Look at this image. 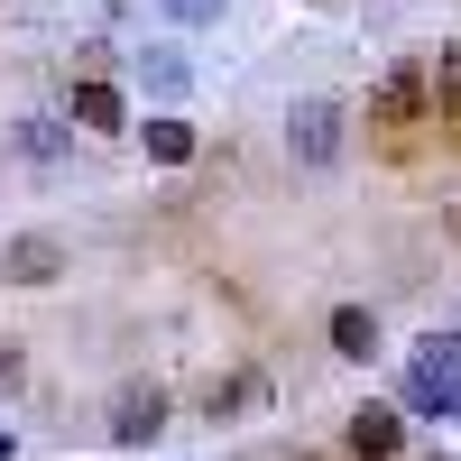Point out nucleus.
<instances>
[{
  "mask_svg": "<svg viewBox=\"0 0 461 461\" xmlns=\"http://www.w3.org/2000/svg\"><path fill=\"white\" fill-rule=\"evenodd\" d=\"M323 341H332V351L341 360H378V314H369V304H332V314H323Z\"/></svg>",
  "mask_w": 461,
  "mask_h": 461,
  "instance_id": "1a4fd4ad",
  "label": "nucleus"
},
{
  "mask_svg": "<svg viewBox=\"0 0 461 461\" xmlns=\"http://www.w3.org/2000/svg\"><path fill=\"white\" fill-rule=\"evenodd\" d=\"M65 121L84 130V139H121V130H130V93L111 84V74H74V93H65Z\"/></svg>",
  "mask_w": 461,
  "mask_h": 461,
  "instance_id": "20e7f679",
  "label": "nucleus"
},
{
  "mask_svg": "<svg viewBox=\"0 0 461 461\" xmlns=\"http://www.w3.org/2000/svg\"><path fill=\"white\" fill-rule=\"evenodd\" d=\"M10 452H19V443H10V425H0V461H10Z\"/></svg>",
  "mask_w": 461,
  "mask_h": 461,
  "instance_id": "f3484780",
  "label": "nucleus"
},
{
  "mask_svg": "<svg viewBox=\"0 0 461 461\" xmlns=\"http://www.w3.org/2000/svg\"><path fill=\"white\" fill-rule=\"evenodd\" d=\"M397 397H406V415H434V425H461V378H452L443 360H425V351L406 360V378H397Z\"/></svg>",
  "mask_w": 461,
  "mask_h": 461,
  "instance_id": "423d86ee",
  "label": "nucleus"
},
{
  "mask_svg": "<svg viewBox=\"0 0 461 461\" xmlns=\"http://www.w3.org/2000/svg\"><path fill=\"white\" fill-rule=\"evenodd\" d=\"M65 240L56 230H10V240H0V286H56L65 277Z\"/></svg>",
  "mask_w": 461,
  "mask_h": 461,
  "instance_id": "39448f33",
  "label": "nucleus"
},
{
  "mask_svg": "<svg viewBox=\"0 0 461 461\" xmlns=\"http://www.w3.org/2000/svg\"><path fill=\"white\" fill-rule=\"evenodd\" d=\"M19 148H28L37 167H65V148H74V121H47V111H28V121H19Z\"/></svg>",
  "mask_w": 461,
  "mask_h": 461,
  "instance_id": "9b49d317",
  "label": "nucleus"
},
{
  "mask_svg": "<svg viewBox=\"0 0 461 461\" xmlns=\"http://www.w3.org/2000/svg\"><path fill=\"white\" fill-rule=\"evenodd\" d=\"M139 74H148V93H158V102H176L185 84H194V74H185V56H167V47H139Z\"/></svg>",
  "mask_w": 461,
  "mask_h": 461,
  "instance_id": "f8f14e48",
  "label": "nucleus"
},
{
  "mask_svg": "<svg viewBox=\"0 0 461 461\" xmlns=\"http://www.w3.org/2000/svg\"><path fill=\"white\" fill-rule=\"evenodd\" d=\"M369 121L378 130H415V121H434V56H397L388 74H378V84H369Z\"/></svg>",
  "mask_w": 461,
  "mask_h": 461,
  "instance_id": "f257e3e1",
  "label": "nucleus"
},
{
  "mask_svg": "<svg viewBox=\"0 0 461 461\" xmlns=\"http://www.w3.org/2000/svg\"><path fill=\"white\" fill-rule=\"evenodd\" d=\"M167 425H176V397L158 388V378H139V388H121V397H111V425H102V434L121 443V452H148Z\"/></svg>",
  "mask_w": 461,
  "mask_h": 461,
  "instance_id": "7ed1b4c3",
  "label": "nucleus"
},
{
  "mask_svg": "<svg viewBox=\"0 0 461 461\" xmlns=\"http://www.w3.org/2000/svg\"><path fill=\"white\" fill-rule=\"evenodd\" d=\"M341 130H351V111H341V102H323V93H304L295 111H286V148H295V167H332L341 158Z\"/></svg>",
  "mask_w": 461,
  "mask_h": 461,
  "instance_id": "f03ea898",
  "label": "nucleus"
},
{
  "mask_svg": "<svg viewBox=\"0 0 461 461\" xmlns=\"http://www.w3.org/2000/svg\"><path fill=\"white\" fill-rule=\"evenodd\" d=\"M221 10H230V0H167V19H176V28H212Z\"/></svg>",
  "mask_w": 461,
  "mask_h": 461,
  "instance_id": "2eb2a0df",
  "label": "nucleus"
},
{
  "mask_svg": "<svg viewBox=\"0 0 461 461\" xmlns=\"http://www.w3.org/2000/svg\"><path fill=\"white\" fill-rule=\"evenodd\" d=\"M434 121H461V37L434 56Z\"/></svg>",
  "mask_w": 461,
  "mask_h": 461,
  "instance_id": "ddd939ff",
  "label": "nucleus"
},
{
  "mask_svg": "<svg viewBox=\"0 0 461 461\" xmlns=\"http://www.w3.org/2000/svg\"><path fill=\"white\" fill-rule=\"evenodd\" d=\"M258 406H267V369H221L203 388V425H249Z\"/></svg>",
  "mask_w": 461,
  "mask_h": 461,
  "instance_id": "6e6552de",
  "label": "nucleus"
},
{
  "mask_svg": "<svg viewBox=\"0 0 461 461\" xmlns=\"http://www.w3.org/2000/svg\"><path fill=\"white\" fill-rule=\"evenodd\" d=\"M425 461H452V452H425Z\"/></svg>",
  "mask_w": 461,
  "mask_h": 461,
  "instance_id": "a211bd4d",
  "label": "nucleus"
},
{
  "mask_svg": "<svg viewBox=\"0 0 461 461\" xmlns=\"http://www.w3.org/2000/svg\"><path fill=\"white\" fill-rule=\"evenodd\" d=\"M0 388H28V360L19 351H0Z\"/></svg>",
  "mask_w": 461,
  "mask_h": 461,
  "instance_id": "dca6fc26",
  "label": "nucleus"
},
{
  "mask_svg": "<svg viewBox=\"0 0 461 461\" xmlns=\"http://www.w3.org/2000/svg\"><path fill=\"white\" fill-rule=\"evenodd\" d=\"M425 360H443V369L461 378V323H434V332H425Z\"/></svg>",
  "mask_w": 461,
  "mask_h": 461,
  "instance_id": "4468645a",
  "label": "nucleus"
},
{
  "mask_svg": "<svg viewBox=\"0 0 461 461\" xmlns=\"http://www.w3.org/2000/svg\"><path fill=\"white\" fill-rule=\"evenodd\" d=\"M341 443H351V461H397L406 452V406H351V425H341Z\"/></svg>",
  "mask_w": 461,
  "mask_h": 461,
  "instance_id": "0eeeda50",
  "label": "nucleus"
},
{
  "mask_svg": "<svg viewBox=\"0 0 461 461\" xmlns=\"http://www.w3.org/2000/svg\"><path fill=\"white\" fill-rule=\"evenodd\" d=\"M139 148L158 167H194V121H176V111H158V121H139Z\"/></svg>",
  "mask_w": 461,
  "mask_h": 461,
  "instance_id": "9d476101",
  "label": "nucleus"
}]
</instances>
